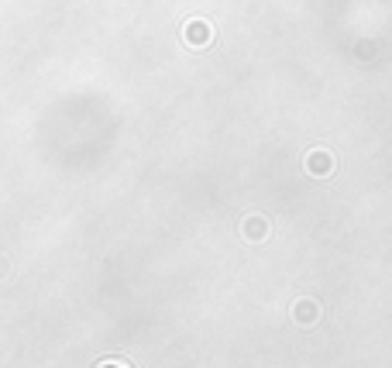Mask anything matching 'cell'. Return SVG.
Instances as JSON below:
<instances>
[{"instance_id": "1", "label": "cell", "mask_w": 392, "mask_h": 368, "mask_svg": "<svg viewBox=\"0 0 392 368\" xmlns=\"http://www.w3.org/2000/svg\"><path fill=\"white\" fill-rule=\"evenodd\" d=\"M307 169H310V176H330V169H334L330 152H323V148L310 152V155H307Z\"/></svg>"}, {"instance_id": "2", "label": "cell", "mask_w": 392, "mask_h": 368, "mask_svg": "<svg viewBox=\"0 0 392 368\" xmlns=\"http://www.w3.org/2000/svg\"><path fill=\"white\" fill-rule=\"evenodd\" d=\"M210 38H214V31H210L206 21H190V24H186V41H190V45H206Z\"/></svg>"}, {"instance_id": "3", "label": "cell", "mask_w": 392, "mask_h": 368, "mask_svg": "<svg viewBox=\"0 0 392 368\" xmlns=\"http://www.w3.org/2000/svg\"><path fill=\"white\" fill-rule=\"evenodd\" d=\"M316 317H320V306H316V303H310V299L296 303V320H300V324H310Z\"/></svg>"}, {"instance_id": "4", "label": "cell", "mask_w": 392, "mask_h": 368, "mask_svg": "<svg viewBox=\"0 0 392 368\" xmlns=\"http://www.w3.org/2000/svg\"><path fill=\"white\" fill-rule=\"evenodd\" d=\"M265 231H269V224L262 217H251L248 220V238H265Z\"/></svg>"}]
</instances>
